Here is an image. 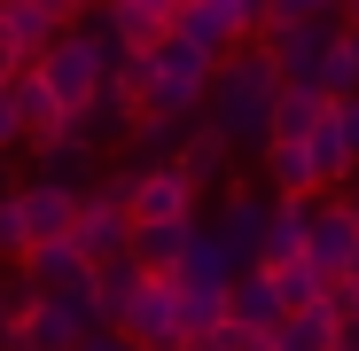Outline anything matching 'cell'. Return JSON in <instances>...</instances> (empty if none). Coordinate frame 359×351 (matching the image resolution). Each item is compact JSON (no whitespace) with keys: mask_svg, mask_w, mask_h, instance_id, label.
Wrapping results in <instances>:
<instances>
[{"mask_svg":"<svg viewBox=\"0 0 359 351\" xmlns=\"http://www.w3.org/2000/svg\"><path fill=\"white\" fill-rule=\"evenodd\" d=\"M281 63L266 55V39H250V47H234V55H219V71H211V94H203V125H219L234 149H266V125H273V102H281Z\"/></svg>","mask_w":359,"mask_h":351,"instance_id":"obj_1","label":"cell"},{"mask_svg":"<svg viewBox=\"0 0 359 351\" xmlns=\"http://www.w3.org/2000/svg\"><path fill=\"white\" fill-rule=\"evenodd\" d=\"M211 71H219V55L188 47L180 32H164L141 55V125H188L203 109V94H211Z\"/></svg>","mask_w":359,"mask_h":351,"instance_id":"obj_2","label":"cell"},{"mask_svg":"<svg viewBox=\"0 0 359 351\" xmlns=\"http://www.w3.org/2000/svg\"><path fill=\"white\" fill-rule=\"evenodd\" d=\"M109 63H117V47L102 39V24H71L32 71L47 78V94H55V109H63V117H86L94 94H102V78H109Z\"/></svg>","mask_w":359,"mask_h":351,"instance_id":"obj_3","label":"cell"},{"mask_svg":"<svg viewBox=\"0 0 359 351\" xmlns=\"http://www.w3.org/2000/svg\"><path fill=\"white\" fill-rule=\"evenodd\" d=\"M94 328H102L94 297H32L24 289V305L8 312V351H79Z\"/></svg>","mask_w":359,"mask_h":351,"instance_id":"obj_4","label":"cell"},{"mask_svg":"<svg viewBox=\"0 0 359 351\" xmlns=\"http://www.w3.org/2000/svg\"><path fill=\"white\" fill-rule=\"evenodd\" d=\"M126 343H141V351H180L188 343V328H180V289H172V273H149L141 281V297H133V312H126V328H117Z\"/></svg>","mask_w":359,"mask_h":351,"instance_id":"obj_5","label":"cell"},{"mask_svg":"<svg viewBox=\"0 0 359 351\" xmlns=\"http://www.w3.org/2000/svg\"><path fill=\"white\" fill-rule=\"evenodd\" d=\"M16 273H24L32 297H86V289H94V266H86V250L71 242V234H63V242H32L16 258Z\"/></svg>","mask_w":359,"mask_h":351,"instance_id":"obj_6","label":"cell"},{"mask_svg":"<svg viewBox=\"0 0 359 351\" xmlns=\"http://www.w3.org/2000/svg\"><path fill=\"white\" fill-rule=\"evenodd\" d=\"M172 32L188 39V47H203V55H234V47L258 39L234 0H180V8H172Z\"/></svg>","mask_w":359,"mask_h":351,"instance_id":"obj_7","label":"cell"},{"mask_svg":"<svg viewBox=\"0 0 359 351\" xmlns=\"http://www.w3.org/2000/svg\"><path fill=\"white\" fill-rule=\"evenodd\" d=\"M351 250H359V219H351V203H344V195H313V234H305V266H320L328 281H344Z\"/></svg>","mask_w":359,"mask_h":351,"instance_id":"obj_8","label":"cell"},{"mask_svg":"<svg viewBox=\"0 0 359 351\" xmlns=\"http://www.w3.org/2000/svg\"><path fill=\"white\" fill-rule=\"evenodd\" d=\"M234 273H243V258L219 242V226L196 219V242H188V258L172 266V289H180V297H226V281H234Z\"/></svg>","mask_w":359,"mask_h":351,"instance_id":"obj_9","label":"cell"},{"mask_svg":"<svg viewBox=\"0 0 359 351\" xmlns=\"http://www.w3.org/2000/svg\"><path fill=\"white\" fill-rule=\"evenodd\" d=\"M94 24H102V39H109L117 55H149V47L172 32V8H156V0H102Z\"/></svg>","mask_w":359,"mask_h":351,"instance_id":"obj_10","label":"cell"},{"mask_svg":"<svg viewBox=\"0 0 359 351\" xmlns=\"http://www.w3.org/2000/svg\"><path fill=\"white\" fill-rule=\"evenodd\" d=\"M336 32H344V24H289V32H266V55L281 63V78H297V86H320V63H328Z\"/></svg>","mask_w":359,"mask_h":351,"instance_id":"obj_11","label":"cell"},{"mask_svg":"<svg viewBox=\"0 0 359 351\" xmlns=\"http://www.w3.org/2000/svg\"><path fill=\"white\" fill-rule=\"evenodd\" d=\"M32 149H39V180H63V188H79V195L94 188V149H102V141L86 133V117H71L63 133H47V141H32Z\"/></svg>","mask_w":359,"mask_h":351,"instance_id":"obj_12","label":"cell"},{"mask_svg":"<svg viewBox=\"0 0 359 351\" xmlns=\"http://www.w3.org/2000/svg\"><path fill=\"white\" fill-rule=\"evenodd\" d=\"M71 242L86 250V266L133 258V219L117 211V203H102V195H86V203H79V219H71Z\"/></svg>","mask_w":359,"mask_h":351,"instance_id":"obj_13","label":"cell"},{"mask_svg":"<svg viewBox=\"0 0 359 351\" xmlns=\"http://www.w3.org/2000/svg\"><path fill=\"white\" fill-rule=\"evenodd\" d=\"M0 24H8V32H16V47L39 63V55L79 24V8H71V0H0Z\"/></svg>","mask_w":359,"mask_h":351,"instance_id":"obj_14","label":"cell"},{"mask_svg":"<svg viewBox=\"0 0 359 351\" xmlns=\"http://www.w3.org/2000/svg\"><path fill=\"white\" fill-rule=\"evenodd\" d=\"M16 203H24V226H32V242H63L86 195H79V188H63V180H39V172H32V180L16 188Z\"/></svg>","mask_w":359,"mask_h":351,"instance_id":"obj_15","label":"cell"},{"mask_svg":"<svg viewBox=\"0 0 359 351\" xmlns=\"http://www.w3.org/2000/svg\"><path fill=\"white\" fill-rule=\"evenodd\" d=\"M149 219H196V188L172 172V156L141 164V180H133V226H149Z\"/></svg>","mask_w":359,"mask_h":351,"instance_id":"obj_16","label":"cell"},{"mask_svg":"<svg viewBox=\"0 0 359 351\" xmlns=\"http://www.w3.org/2000/svg\"><path fill=\"white\" fill-rule=\"evenodd\" d=\"M226 320H234V328H250V336H273V328L289 320L281 297H273V273H266V266H243V273L226 281Z\"/></svg>","mask_w":359,"mask_h":351,"instance_id":"obj_17","label":"cell"},{"mask_svg":"<svg viewBox=\"0 0 359 351\" xmlns=\"http://www.w3.org/2000/svg\"><path fill=\"white\" fill-rule=\"evenodd\" d=\"M226 156H234V141H226L219 125H196V133L172 141V172H180L196 195H203V188H226Z\"/></svg>","mask_w":359,"mask_h":351,"instance_id":"obj_18","label":"cell"},{"mask_svg":"<svg viewBox=\"0 0 359 351\" xmlns=\"http://www.w3.org/2000/svg\"><path fill=\"white\" fill-rule=\"evenodd\" d=\"M266 211L273 203H258V188H226V203H219V242L243 258V266H258V242H266Z\"/></svg>","mask_w":359,"mask_h":351,"instance_id":"obj_19","label":"cell"},{"mask_svg":"<svg viewBox=\"0 0 359 351\" xmlns=\"http://www.w3.org/2000/svg\"><path fill=\"white\" fill-rule=\"evenodd\" d=\"M305 234H313V195H273L258 266H289V258H305Z\"/></svg>","mask_w":359,"mask_h":351,"instance_id":"obj_20","label":"cell"},{"mask_svg":"<svg viewBox=\"0 0 359 351\" xmlns=\"http://www.w3.org/2000/svg\"><path fill=\"white\" fill-rule=\"evenodd\" d=\"M188 242H196V219H149V226H133V266L141 273H172L188 258Z\"/></svg>","mask_w":359,"mask_h":351,"instance_id":"obj_21","label":"cell"},{"mask_svg":"<svg viewBox=\"0 0 359 351\" xmlns=\"http://www.w3.org/2000/svg\"><path fill=\"white\" fill-rule=\"evenodd\" d=\"M141 266L133 258H109V266H94V289H86V297H94V312H102V328H126V312H133V297H141Z\"/></svg>","mask_w":359,"mask_h":351,"instance_id":"obj_22","label":"cell"},{"mask_svg":"<svg viewBox=\"0 0 359 351\" xmlns=\"http://www.w3.org/2000/svg\"><path fill=\"white\" fill-rule=\"evenodd\" d=\"M273 343H281V351H344V312L320 297V305H305V312H289V320L273 328Z\"/></svg>","mask_w":359,"mask_h":351,"instance_id":"obj_23","label":"cell"},{"mask_svg":"<svg viewBox=\"0 0 359 351\" xmlns=\"http://www.w3.org/2000/svg\"><path fill=\"white\" fill-rule=\"evenodd\" d=\"M305 156H313V180H320V195H336L351 172H359V156L344 149V133H336V102H328V117L305 133Z\"/></svg>","mask_w":359,"mask_h":351,"instance_id":"obj_24","label":"cell"},{"mask_svg":"<svg viewBox=\"0 0 359 351\" xmlns=\"http://www.w3.org/2000/svg\"><path fill=\"white\" fill-rule=\"evenodd\" d=\"M320 117H328V94L320 86H281V102H273V125H266V141H305L313 125H320Z\"/></svg>","mask_w":359,"mask_h":351,"instance_id":"obj_25","label":"cell"},{"mask_svg":"<svg viewBox=\"0 0 359 351\" xmlns=\"http://www.w3.org/2000/svg\"><path fill=\"white\" fill-rule=\"evenodd\" d=\"M8 94H16V117H24V149L71 125V117L55 109V94H47V78H39V71H24V78H8Z\"/></svg>","mask_w":359,"mask_h":351,"instance_id":"obj_26","label":"cell"},{"mask_svg":"<svg viewBox=\"0 0 359 351\" xmlns=\"http://www.w3.org/2000/svg\"><path fill=\"white\" fill-rule=\"evenodd\" d=\"M266 180H273V195H320L305 141H266Z\"/></svg>","mask_w":359,"mask_h":351,"instance_id":"obj_27","label":"cell"},{"mask_svg":"<svg viewBox=\"0 0 359 351\" xmlns=\"http://www.w3.org/2000/svg\"><path fill=\"white\" fill-rule=\"evenodd\" d=\"M266 273H273V297H281V312H305V305H320V297H328V273H320V266H305V258L266 266Z\"/></svg>","mask_w":359,"mask_h":351,"instance_id":"obj_28","label":"cell"},{"mask_svg":"<svg viewBox=\"0 0 359 351\" xmlns=\"http://www.w3.org/2000/svg\"><path fill=\"white\" fill-rule=\"evenodd\" d=\"M320 94H328V102L359 94V32H351V24L336 32V47H328V63H320Z\"/></svg>","mask_w":359,"mask_h":351,"instance_id":"obj_29","label":"cell"},{"mask_svg":"<svg viewBox=\"0 0 359 351\" xmlns=\"http://www.w3.org/2000/svg\"><path fill=\"white\" fill-rule=\"evenodd\" d=\"M289 24H344V0H266V32H289Z\"/></svg>","mask_w":359,"mask_h":351,"instance_id":"obj_30","label":"cell"},{"mask_svg":"<svg viewBox=\"0 0 359 351\" xmlns=\"http://www.w3.org/2000/svg\"><path fill=\"white\" fill-rule=\"evenodd\" d=\"M32 250V226H24V203H16V188H0V266H16Z\"/></svg>","mask_w":359,"mask_h":351,"instance_id":"obj_31","label":"cell"},{"mask_svg":"<svg viewBox=\"0 0 359 351\" xmlns=\"http://www.w3.org/2000/svg\"><path fill=\"white\" fill-rule=\"evenodd\" d=\"M24 71H32V55L16 47V32H8V24H0V86H8V78H24Z\"/></svg>","mask_w":359,"mask_h":351,"instance_id":"obj_32","label":"cell"},{"mask_svg":"<svg viewBox=\"0 0 359 351\" xmlns=\"http://www.w3.org/2000/svg\"><path fill=\"white\" fill-rule=\"evenodd\" d=\"M24 149V117H16V94H0V156Z\"/></svg>","mask_w":359,"mask_h":351,"instance_id":"obj_33","label":"cell"},{"mask_svg":"<svg viewBox=\"0 0 359 351\" xmlns=\"http://www.w3.org/2000/svg\"><path fill=\"white\" fill-rule=\"evenodd\" d=\"M336 133H344V149L359 156V94H344V102H336Z\"/></svg>","mask_w":359,"mask_h":351,"instance_id":"obj_34","label":"cell"},{"mask_svg":"<svg viewBox=\"0 0 359 351\" xmlns=\"http://www.w3.org/2000/svg\"><path fill=\"white\" fill-rule=\"evenodd\" d=\"M8 273H16V266H8ZM8 273H0V351H8V312H16V305H24V289H16V281H8Z\"/></svg>","mask_w":359,"mask_h":351,"instance_id":"obj_35","label":"cell"},{"mask_svg":"<svg viewBox=\"0 0 359 351\" xmlns=\"http://www.w3.org/2000/svg\"><path fill=\"white\" fill-rule=\"evenodd\" d=\"M79 351H141V343H126V336H117V328H94Z\"/></svg>","mask_w":359,"mask_h":351,"instance_id":"obj_36","label":"cell"},{"mask_svg":"<svg viewBox=\"0 0 359 351\" xmlns=\"http://www.w3.org/2000/svg\"><path fill=\"white\" fill-rule=\"evenodd\" d=\"M336 195H344V203H351V219H359V172H351V180H344Z\"/></svg>","mask_w":359,"mask_h":351,"instance_id":"obj_37","label":"cell"},{"mask_svg":"<svg viewBox=\"0 0 359 351\" xmlns=\"http://www.w3.org/2000/svg\"><path fill=\"white\" fill-rule=\"evenodd\" d=\"M243 351H281V343H273V336H250V343H243Z\"/></svg>","mask_w":359,"mask_h":351,"instance_id":"obj_38","label":"cell"},{"mask_svg":"<svg viewBox=\"0 0 359 351\" xmlns=\"http://www.w3.org/2000/svg\"><path fill=\"white\" fill-rule=\"evenodd\" d=\"M344 24H351V32H359V0H344Z\"/></svg>","mask_w":359,"mask_h":351,"instance_id":"obj_39","label":"cell"},{"mask_svg":"<svg viewBox=\"0 0 359 351\" xmlns=\"http://www.w3.org/2000/svg\"><path fill=\"white\" fill-rule=\"evenodd\" d=\"M344 281H351V289H359V250H351V266H344Z\"/></svg>","mask_w":359,"mask_h":351,"instance_id":"obj_40","label":"cell"},{"mask_svg":"<svg viewBox=\"0 0 359 351\" xmlns=\"http://www.w3.org/2000/svg\"><path fill=\"white\" fill-rule=\"evenodd\" d=\"M0 188H8V156H0Z\"/></svg>","mask_w":359,"mask_h":351,"instance_id":"obj_41","label":"cell"},{"mask_svg":"<svg viewBox=\"0 0 359 351\" xmlns=\"http://www.w3.org/2000/svg\"><path fill=\"white\" fill-rule=\"evenodd\" d=\"M344 351H359V343H344Z\"/></svg>","mask_w":359,"mask_h":351,"instance_id":"obj_42","label":"cell"}]
</instances>
